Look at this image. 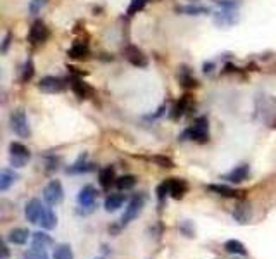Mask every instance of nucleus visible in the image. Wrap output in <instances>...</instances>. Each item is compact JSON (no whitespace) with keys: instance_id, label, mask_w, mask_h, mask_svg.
<instances>
[{"instance_id":"2f4dec72","label":"nucleus","mask_w":276,"mask_h":259,"mask_svg":"<svg viewBox=\"0 0 276 259\" xmlns=\"http://www.w3.org/2000/svg\"><path fill=\"white\" fill-rule=\"evenodd\" d=\"M147 2H149V0H131L130 7H128V16L138 14V12L142 11V9L147 5Z\"/></svg>"},{"instance_id":"c756f323","label":"nucleus","mask_w":276,"mask_h":259,"mask_svg":"<svg viewBox=\"0 0 276 259\" xmlns=\"http://www.w3.org/2000/svg\"><path fill=\"white\" fill-rule=\"evenodd\" d=\"M24 259H48V256H47V252H45V249L31 247L24 252Z\"/></svg>"},{"instance_id":"4c0bfd02","label":"nucleus","mask_w":276,"mask_h":259,"mask_svg":"<svg viewBox=\"0 0 276 259\" xmlns=\"http://www.w3.org/2000/svg\"><path fill=\"white\" fill-rule=\"evenodd\" d=\"M98 259H104V258H98Z\"/></svg>"},{"instance_id":"72a5a7b5","label":"nucleus","mask_w":276,"mask_h":259,"mask_svg":"<svg viewBox=\"0 0 276 259\" xmlns=\"http://www.w3.org/2000/svg\"><path fill=\"white\" fill-rule=\"evenodd\" d=\"M33 73H35V66H33V61L31 59H28L24 64V68H23V76L21 80L23 81H29L33 78Z\"/></svg>"},{"instance_id":"6e6552de","label":"nucleus","mask_w":276,"mask_h":259,"mask_svg":"<svg viewBox=\"0 0 276 259\" xmlns=\"http://www.w3.org/2000/svg\"><path fill=\"white\" fill-rule=\"evenodd\" d=\"M38 88L45 94H59L66 88V80L59 76H45L40 80L38 83Z\"/></svg>"},{"instance_id":"bb28decb","label":"nucleus","mask_w":276,"mask_h":259,"mask_svg":"<svg viewBox=\"0 0 276 259\" xmlns=\"http://www.w3.org/2000/svg\"><path fill=\"white\" fill-rule=\"evenodd\" d=\"M93 169V165L92 163H85V157H81L78 163H74L71 168H68V173H88Z\"/></svg>"},{"instance_id":"a878e982","label":"nucleus","mask_w":276,"mask_h":259,"mask_svg":"<svg viewBox=\"0 0 276 259\" xmlns=\"http://www.w3.org/2000/svg\"><path fill=\"white\" fill-rule=\"evenodd\" d=\"M50 244H52L50 235L42 234V232H37V234H33V247L45 249L47 245H50Z\"/></svg>"},{"instance_id":"5701e85b","label":"nucleus","mask_w":276,"mask_h":259,"mask_svg":"<svg viewBox=\"0 0 276 259\" xmlns=\"http://www.w3.org/2000/svg\"><path fill=\"white\" fill-rule=\"evenodd\" d=\"M71 87H73L74 94H76L78 97H80V99H87L88 95L92 94V88L88 87V85L85 83V81H81V80H74Z\"/></svg>"},{"instance_id":"f3484780","label":"nucleus","mask_w":276,"mask_h":259,"mask_svg":"<svg viewBox=\"0 0 276 259\" xmlns=\"http://www.w3.org/2000/svg\"><path fill=\"white\" fill-rule=\"evenodd\" d=\"M28 237H29V232L26 230V228H14V230L9 232L7 240L14 245H23V244H26Z\"/></svg>"},{"instance_id":"1a4fd4ad","label":"nucleus","mask_w":276,"mask_h":259,"mask_svg":"<svg viewBox=\"0 0 276 259\" xmlns=\"http://www.w3.org/2000/svg\"><path fill=\"white\" fill-rule=\"evenodd\" d=\"M45 209H47V206L42 204V201H38V199H31V201L26 204L24 208V214H26V219L31 223H40L42 216H44Z\"/></svg>"},{"instance_id":"dca6fc26","label":"nucleus","mask_w":276,"mask_h":259,"mask_svg":"<svg viewBox=\"0 0 276 259\" xmlns=\"http://www.w3.org/2000/svg\"><path fill=\"white\" fill-rule=\"evenodd\" d=\"M18 178H19L18 173H14L12 169H2V173H0V190H2V192L9 190L11 185H14Z\"/></svg>"},{"instance_id":"c85d7f7f","label":"nucleus","mask_w":276,"mask_h":259,"mask_svg":"<svg viewBox=\"0 0 276 259\" xmlns=\"http://www.w3.org/2000/svg\"><path fill=\"white\" fill-rule=\"evenodd\" d=\"M214 4L219 9H225V11H238L242 2L240 0H214Z\"/></svg>"},{"instance_id":"412c9836","label":"nucleus","mask_w":276,"mask_h":259,"mask_svg":"<svg viewBox=\"0 0 276 259\" xmlns=\"http://www.w3.org/2000/svg\"><path fill=\"white\" fill-rule=\"evenodd\" d=\"M38 225H42V228H45V230H52V228L57 225V218H55L54 211H52L50 208L45 209L44 216H42V219H40Z\"/></svg>"},{"instance_id":"e433bc0d","label":"nucleus","mask_w":276,"mask_h":259,"mask_svg":"<svg viewBox=\"0 0 276 259\" xmlns=\"http://www.w3.org/2000/svg\"><path fill=\"white\" fill-rule=\"evenodd\" d=\"M9 42H11V35H5V38H4V44H2V52H5L7 50V47H9Z\"/></svg>"},{"instance_id":"393cba45","label":"nucleus","mask_w":276,"mask_h":259,"mask_svg":"<svg viewBox=\"0 0 276 259\" xmlns=\"http://www.w3.org/2000/svg\"><path fill=\"white\" fill-rule=\"evenodd\" d=\"M54 259H74V256L68 244H59L54 249Z\"/></svg>"},{"instance_id":"423d86ee","label":"nucleus","mask_w":276,"mask_h":259,"mask_svg":"<svg viewBox=\"0 0 276 259\" xmlns=\"http://www.w3.org/2000/svg\"><path fill=\"white\" fill-rule=\"evenodd\" d=\"M50 37V31H48L47 24L42 21H35L29 28V33H28V40L31 42L33 45H38V44H44L47 42V38Z\"/></svg>"},{"instance_id":"f704fd0d","label":"nucleus","mask_w":276,"mask_h":259,"mask_svg":"<svg viewBox=\"0 0 276 259\" xmlns=\"http://www.w3.org/2000/svg\"><path fill=\"white\" fill-rule=\"evenodd\" d=\"M167 193H169V182H164L162 185L157 188V197H159L161 202L164 201V197H166Z\"/></svg>"},{"instance_id":"cd10ccee","label":"nucleus","mask_w":276,"mask_h":259,"mask_svg":"<svg viewBox=\"0 0 276 259\" xmlns=\"http://www.w3.org/2000/svg\"><path fill=\"white\" fill-rule=\"evenodd\" d=\"M135 183H137V178H135L133 175H124L121 176V178L116 180V185L119 190H130L135 187Z\"/></svg>"},{"instance_id":"aec40b11","label":"nucleus","mask_w":276,"mask_h":259,"mask_svg":"<svg viewBox=\"0 0 276 259\" xmlns=\"http://www.w3.org/2000/svg\"><path fill=\"white\" fill-rule=\"evenodd\" d=\"M233 218H235L238 223H247L249 218H251V209H249V204L240 202V204L235 208V211H233Z\"/></svg>"},{"instance_id":"9b49d317","label":"nucleus","mask_w":276,"mask_h":259,"mask_svg":"<svg viewBox=\"0 0 276 259\" xmlns=\"http://www.w3.org/2000/svg\"><path fill=\"white\" fill-rule=\"evenodd\" d=\"M249 175H251V168H249V165H240V166H236L235 169H231L230 173H226L223 178L230 183H242L249 178Z\"/></svg>"},{"instance_id":"6ab92c4d","label":"nucleus","mask_w":276,"mask_h":259,"mask_svg":"<svg viewBox=\"0 0 276 259\" xmlns=\"http://www.w3.org/2000/svg\"><path fill=\"white\" fill-rule=\"evenodd\" d=\"M88 54H90V48H88V45L85 44V42H76L68 52L69 57H73V59H85Z\"/></svg>"},{"instance_id":"f03ea898","label":"nucleus","mask_w":276,"mask_h":259,"mask_svg":"<svg viewBox=\"0 0 276 259\" xmlns=\"http://www.w3.org/2000/svg\"><path fill=\"white\" fill-rule=\"evenodd\" d=\"M186 135H190V139L197 140L200 143L207 142L209 140V121H207V118H197L193 121L192 128L186 130Z\"/></svg>"},{"instance_id":"7c9ffc66","label":"nucleus","mask_w":276,"mask_h":259,"mask_svg":"<svg viewBox=\"0 0 276 259\" xmlns=\"http://www.w3.org/2000/svg\"><path fill=\"white\" fill-rule=\"evenodd\" d=\"M48 4V0H31L28 5V11L31 16H38L42 12V9Z\"/></svg>"},{"instance_id":"4468645a","label":"nucleus","mask_w":276,"mask_h":259,"mask_svg":"<svg viewBox=\"0 0 276 259\" xmlns=\"http://www.w3.org/2000/svg\"><path fill=\"white\" fill-rule=\"evenodd\" d=\"M126 57H128V61L133 64V66H138V68H145L147 66V59H145V55H143V52L138 50V48L133 47V45L126 47Z\"/></svg>"},{"instance_id":"39448f33","label":"nucleus","mask_w":276,"mask_h":259,"mask_svg":"<svg viewBox=\"0 0 276 259\" xmlns=\"http://www.w3.org/2000/svg\"><path fill=\"white\" fill-rule=\"evenodd\" d=\"M64 199V188H62L59 180H52L47 187L44 188V201L48 206H57Z\"/></svg>"},{"instance_id":"c9c22d12","label":"nucleus","mask_w":276,"mask_h":259,"mask_svg":"<svg viewBox=\"0 0 276 259\" xmlns=\"http://www.w3.org/2000/svg\"><path fill=\"white\" fill-rule=\"evenodd\" d=\"M156 161L162 165V168H173V163H171L169 159H164V157H156Z\"/></svg>"},{"instance_id":"a211bd4d","label":"nucleus","mask_w":276,"mask_h":259,"mask_svg":"<svg viewBox=\"0 0 276 259\" xmlns=\"http://www.w3.org/2000/svg\"><path fill=\"white\" fill-rule=\"evenodd\" d=\"M124 201H126V197H124L123 193H111L109 197L106 199V211H117L119 208H123Z\"/></svg>"},{"instance_id":"9d476101","label":"nucleus","mask_w":276,"mask_h":259,"mask_svg":"<svg viewBox=\"0 0 276 259\" xmlns=\"http://www.w3.org/2000/svg\"><path fill=\"white\" fill-rule=\"evenodd\" d=\"M240 14L238 11H225V9H219L218 12H214V23L218 26H231L235 23H238Z\"/></svg>"},{"instance_id":"20e7f679","label":"nucleus","mask_w":276,"mask_h":259,"mask_svg":"<svg viewBox=\"0 0 276 259\" xmlns=\"http://www.w3.org/2000/svg\"><path fill=\"white\" fill-rule=\"evenodd\" d=\"M9 150H11V165L14 168H24V165L29 161V157H31L29 149H26L19 142H12L9 145Z\"/></svg>"},{"instance_id":"f8f14e48","label":"nucleus","mask_w":276,"mask_h":259,"mask_svg":"<svg viewBox=\"0 0 276 259\" xmlns=\"http://www.w3.org/2000/svg\"><path fill=\"white\" fill-rule=\"evenodd\" d=\"M169 182V195L173 199H182L188 190V183L182 178H171Z\"/></svg>"},{"instance_id":"f257e3e1","label":"nucleus","mask_w":276,"mask_h":259,"mask_svg":"<svg viewBox=\"0 0 276 259\" xmlns=\"http://www.w3.org/2000/svg\"><path fill=\"white\" fill-rule=\"evenodd\" d=\"M9 121H11L12 132H14L18 137H21V139H28V137L31 135V128H29L28 118H26V113L23 109H18V111H14V113H11Z\"/></svg>"},{"instance_id":"ddd939ff","label":"nucleus","mask_w":276,"mask_h":259,"mask_svg":"<svg viewBox=\"0 0 276 259\" xmlns=\"http://www.w3.org/2000/svg\"><path fill=\"white\" fill-rule=\"evenodd\" d=\"M176 12H178V14H185V16H204V14H211V9L206 7V5L188 4V5H178Z\"/></svg>"},{"instance_id":"4be33fe9","label":"nucleus","mask_w":276,"mask_h":259,"mask_svg":"<svg viewBox=\"0 0 276 259\" xmlns=\"http://www.w3.org/2000/svg\"><path fill=\"white\" fill-rule=\"evenodd\" d=\"M225 251L230 254H238V256H245L247 254V249L240 240H228L225 244Z\"/></svg>"},{"instance_id":"7ed1b4c3","label":"nucleus","mask_w":276,"mask_h":259,"mask_svg":"<svg viewBox=\"0 0 276 259\" xmlns=\"http://www.w3.org/2000/svg\"><path fill=\"white\" fill-rule=\"evenodd\" d=\"M143 204H145V195H143V193L135 195V197L128 202V208L124 209V214L121 216V225H128V223L133 221V219L140 214Z\"/></svg>"},{"instance_id":"b1692460","label":"nucleus","mask_w":276,"mask_h":259,"mask_svg":"<svg viewBox=\"0 0 276 259\" xmlns=\"http://www.w3.org/2000/svg\"><path fill=\"white\" fill-rule=\"evenodd\" d=\"M209 190L216 192L218 195H223V197H236L238 195V190L231 188V187H226V185H209Z\"/></svg>"},{"instance_id":"0eeeda50","label":"nucleus","mask_w":276,"mask_h":259,"mask_svg":"<svg viewBox=\"0 0 276 259\" xmlns=\"http://www.w3.org/2000/svg\"><path fill=\"white\" fill-rule=\"evenodd\" d=\"M78 204L85 209V211H92L97 204V190L92 185H87L80 190L78 193Z\"/></svg>"},{"instance_id":"2eb2a0df","label":"nucleus","mask_w":276,"mask_h":259,"mask_svg":"<svg viewBox=\"0 0 276 259\" xmlns=\"http://www.w3.org/2000/svg\"><path fill=\"white\" fill-rule=\"evenodd\" d=\"M114 180H116V171H114L113 166H106V168L100 169V173H98V182H100L102 188H109Z\"/></svg>"},{"instance_id":"473e14b6","label":"nucleus","mask_w":276,"mask_h":259,"mask_svg":"<svg viewBox=\"0 0 276 259\" xmlns=\"http://www.w3.org/2000/svg\"><path fill=\"white\" fill-rule=\"evenodd\" d=\"M180 81H182L183 87H193V85L197 83L195 78H193L192 74H190V71L186 70V68H183L182 73H180Z\"/></svg>"}]
</instances>
